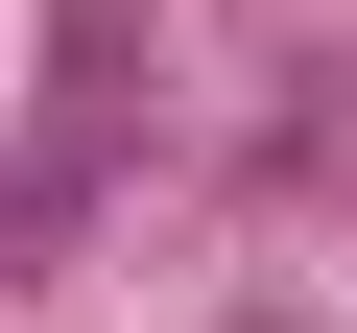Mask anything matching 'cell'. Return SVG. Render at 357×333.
<instances>
[{
  "label": "cell",
  "mask_w": 357,
  "mask_h": 333,
  "mask_svg": "<svg viewBox=\"0 0 357 333\" xmlns=\"http://www.w3.org/2000/svg\"><path fill=\"white\" fill-rule=\"evenodd\" d=\"M119 143H143V0H48L24 143H0V262H72V215L119 191Z\"/></svg>",
  "instance_id": "obj_1"
}]
</instances>
